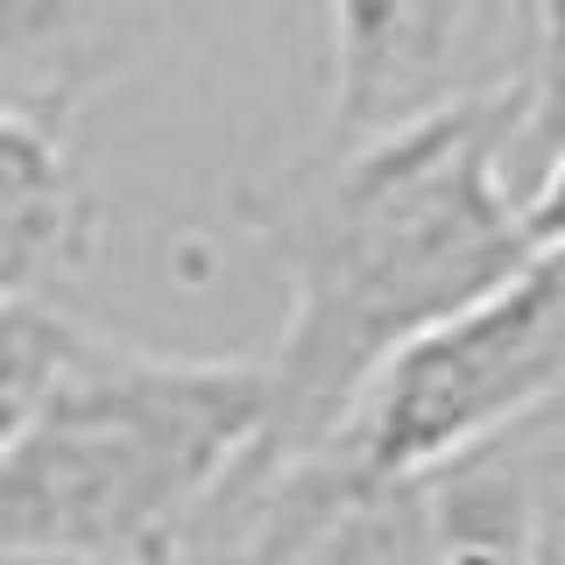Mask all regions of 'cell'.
I'll return each instance as SVG.
<instances>
[{
	"mask_svg": "<svg viewBox=\"0 0 565 565\" xmlns=\"http://www.w3.org/2000/svg\"><path fill=\"white\" fill-rule=\"evenodd\" d=\"M523 114L530 85H509L382 135H326L234 184V226L282 276L276 424L255 467L318 452L388 353L537 255L516 199Z\"/></svg>",
	"mask_w": 565,
	"mask_h": 565,
	"instance_id": "obj_1",
	"label": "cell"
},
{
	"mask_svg": "<svg viewBox=\"0 0 565 565\" xmlns=\"http://www.w3.org/2000/svg\"><path fill=\"white\" fill-rule=\"evenodd\" d=\"M269 424V353L199 361L78 332L0 459V565H184Z\"/></svg>",
	"mask_w": 565,
	"mask_h": 565,
	"instance_id": "obj_2",
	"label": "cell"
},
{
	"mask_svg": "<svg viewBox=\"0 0 565 565\" xmlns=\"http://www.w3.org/2000/svg\"><path fill=\"white\" fill-rule=\"evenodd\" d=\"M552 396H565V247H537L494 290L388 353L326 446L367 473H424L516 431Z\"/></svg>",
	"mask_w": 565,
	"mask_h": 565,
	"instance_id": "obj_3",
	"label": "cell"
},
{
	"mask_svg": "<svg viewBox=\"0 0 565 565\" xmlns=\"http://www.w3.org/2000/svg\"><path fill=\"white\" fill-rule=\"evenodd\" d=\"M537 0H326V135H382L530 85Z\"/></svg>",
	"mask_w": 565,
	"mask_h": 565,
	"instance_id": "obj_4",
	"label": "cell"
},
{
	"mask_svg": "<svg viewBox=\"0 0 565 565\" xmlns=\"http://www.w3.org/2000/svg\"><path fill=\"white\" fill-rule=\"evenodd\" d=\"M156 0H0V120H71L149 57Z\"/></svg>",
	"mask_w": 565,
	"mask_h": 565,
	"instance_id": "obj_5",
	"label": "cell"
},
{
	"mask_svg": "<svg viewBox=\"0 0 565 565\" xmlns=\"http://www.w3.org/2000/svg\"><path fill=\"white\" fill-rule=\"evenodd\" d=\"M106 205L71 128L0 120V305H50L99 262Z\"/></svg>",
	"mask_w": 565,
	"mask_h": 565,
	"instance_id": "obj_6",
	"label": "cell"
},
{
	"mask_svg": "<svg viewBox=\"0 0 565 565\" xmlns=\"http://www.w3.org/2000/svg\"><path fill=\"white\" fill-rule=\"evenodd\" d=\"M431 565H544V488L523 438L502 431L417 473Z\"/></svg>",
	"mask_w": 565,
	"mask_h": 565,
	"instance_id": "obj_7",
	"label": "cell"
},
{
	"mask_svg": "<svg viewBox=\"0 0 565 565\" xmlns=\"http://www.w3.org/2000/svg\"><path fill=\"white\" fill-rule=\"evenodd\" d=\"M78 332L85 326H71L57 305H0V459L14 452V438L43 411L50 382L78 353Z\"/></svg>",
	"mask_w": 565,
	"mask_h": 565,
	"instance_id": "obj_8",
	"label": "cell"
},
{
	"mask_svg": "<svg viewBox=\"0 0 565 565\" xmlns=\"http://www.w3.org/2000/svg\"><path fill=\"white\" fill-rule=\"evenodd\" d=\"M565 141V0H537V35H530V114H523V156H552Z\"/></svg>",
	"mask_w": 565,
	"mask_h": 565,
	"instance_id": "obj_9",
	"label": "cell"
},
{
	"mask_svg": "<svg viewBox=\"0 0 565 565\" xmlns=\"http://www.w3.org/2000/svg\"><path fill=\"white\" fill-rule=\"evenodd\" d=\"M516 199H523V234H530V247H565V141L537 163V177H530Z\"/></svg>",
	"mask_w": 565,
	"mask_h": 565,
	"instance_id": "obj_10",
	"label": "cell"
},
{
	"mask_svg": "<svg viewBox=\"0 0 565 565\" xmlns=\"http://www.w3.org/2000/svg\"><path fill=\"white\" fill-rule=\"evenodd\" d=\"M544 565H565V544H544Z\"/></svg>",
	"mask_w": 565,
	"mask_h": 565,
	"instance_id": "obj_11",
	"label": "cell"
}]
</instances>
